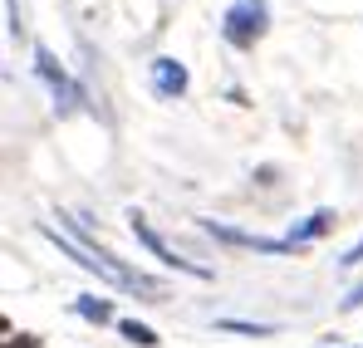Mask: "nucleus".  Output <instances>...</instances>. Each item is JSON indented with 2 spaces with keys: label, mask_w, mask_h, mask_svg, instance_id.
<instances>
[{
  "label": "nucleus",
  "mask_w": 363,
  "mask_h": 348,
  "mask_svg": "<svg viewBox=\"0 0 363 348\" xmlns=\"http://www.w3.org/2000/svg\"><path fill=\"white\" fill-rule=\"evenodd\" d=\"M45 235H50V240L60 245L64 255H74V260H79L84 270L104 275V280H108V285H118V290H133V294H143V299H162V294H167L162 285H157V280H152V275H143V270H128V265H118V260H113L108 250H99V245H89V240H79V245H74V240H60V231H55V226H45Z\"/></svg>",
  "instance_id": "nucleus-1"
},
{
  "label": "nucleus",
  "mask_w": 363,
  "mask_h": 348,
  "mask_svg": "<svg viewBox=\"0 0 363 348\" xmlns=\"http://www.w3.org/2000/svg\"><path fill=\"white\" fill-rule=\"evenodd\" d=\"M226 40L231 45H241V50H250L265 30H270V5L265 0H236L231 10H226Z\"/></svg>",
  "instance_id": "nucleus-2"
},
{
  "label": "nucleus",
  "mask_w": 363,
  "mask_h": 348,
  "mask_svg": "<svg viewBox=\"0 0 363 348\" xmlns=\"http://www.w3.org/2000/svg\"><path fill=\"white\" fill-rule=\"evenodd\" d=\"M133 235H138V240H143V245H147V250H152V255H157L162 265H177V270H186V275H196V280H211V270H206V265H196V260H186V255H177V250H172V245H167L162 235L152 231V226H147V221H143L138 211H133Z\"/></svg>",
  "instance_id": "nucleus-3"
},
{
  "label": "nucleus",
  "mask_w": 363,
  "mask_h": 348,
  "mask_svg": "<svg viewBox=\"0 0 363 348\" xmlns=\"http://www.w3.org/2000/svg\"><path fill=\"white\" fill-rule=\"evenodd\" d=\"M35 69H40V79L55 89V103H60V113H74L84 94H79V84H74V79L64 74L60 64H55V55H50V50H35Z\"/></svg>",
  "instance_id": "nucleus-4"
},
{
  "label": "nucleus",
  "mask_w": 363,
  "mask_h": 348,
  "mask_svg": "<svg viewBox=\"0 0 363 348\" xmlns=\"http://www.w3.org/2000/svg\"><path fill=\"white\" fill-rule=\"evenodd\" d=\"M201 231L216 235V240H226V245H241V250H260V255H290V250H295V240H290V235H285V240H270V235L231 231V226H216V221H201Z\"/></svg>",
  "instance_id": "nucleus-5"
},
{
  "label": "nucleus",
  "mask_w": 363,
  "mask_h": 348,
  "mask_svg": "<svg viewBox=\"0 0 363 348\" xmlns=\"http://www.w3.org/2000/svg\"><path fill=\"white\" fill-rule=\"evenodd\" d=\"M152 89L162 99H177L182 89H186V69H182L177 59H152Z\"/></svg>",
  "instance_id": "nucleus-6"
},
{
  "label": "nucleus",
  "mask_w": 363,
  "mask_h": 348,
  "mask_svg": "<svg viewBox=\"0 0 363 348\" xmlns=\"http://www.w3.org/2000/svg\"><path fill=\"white\" fill-rule=\"evenodd\" d=\"M324 231H334V211H314V216H304L300 226L290 231V240H295V245H304V240H319Z\"/></svg>",
  "instance_id": "nucleus-7"
},
{
  "label": "nucleus",
  "mask_w": 363,
  "mask_h": 348,
  "mask_svg": "<svg viewBox=\"0 0 363 348\" xmlns=\"http://www.w3.org/2000/svg\"><path fill=\"white\" fill-rule=\"evenodd\" d=\"M74 309H79L84 319H94V324H108V319H113V309H108V299H94V294H84V299H79Z\"/></svg>",
  "instance_id": "nucleus-8"
},
{
  "label": "nucleus",
  "mask_w": 363,
  "mask_h": 348,
  "mask_svg": "<svg viewBox=\"0 0 363 348\" xmlns=\"http://www.w3.org/2000/svg\"><path fill=\"white\" fill-rule=\"evenodd\" d=\"M123 339H133V344H143V348L157 344V334H152L147 324H138V319H123Z\"/></svg>",
  "instance_id": "nucleus-9"
},
{
  "label": "nucleus",
  "mask_w": 363,
  "mask_h": 348,
  "mask_svg": "<svg viewBox=\"0 0 363 348\" xmlns=\"http://www.w3.org/2000/svg\"><path fill=\"white\" fill-rule=\"evenodd\" d=\"M221 329H226V334H275V329H265V324H241V319H221Z\"/></svg>",
  "instance_id": "nucleus-10"
},
{
  "label": "nucleus",
  "mask_w": 363,
  "mask_h": 348,
  "mask_svg": "<svg viewBox=\"0 0 363 348\" xmlns=\"http://www.w3.org/2000/svg\"><path fill=\"white\" fill-rule=\"evenodd\" d=\"M359 304H363V285H354V290L344 294V309H359Z\"/></svg>",
  "instance_id": "nucleus-11"
},
{
  "label": "nucleus",
  "mask_w": 363,
  "mask_h": 348,
  "mask_svg": "<svg viewBox=\"0 0 363 348\" xmlns=\"http://www.w3.org/2000/svg\"><path fill=\"white\" fill-rule=\"evenodd\" d=\"M359 260H363V245H354V250L344 255V265H359Z\"/></svg>",
  "instance_id": "nucleus-12"
},
{
  "label": "nucleus",
  "mask_w": 363,
  "mask_h": 348,
  "mask_svg": "<svg viewBox=\"0 0 363 348\" xmlns=\"http://www.w3.org/2000/svg\"><path fill=\"white\" fill-rule=\"evenodd\" d=\"M5 348H15V344H5ZM20 348H40V344L35 339H20Z\"/></svg>",
  "instance_id": "nucleus-13"
}]
</instances>
